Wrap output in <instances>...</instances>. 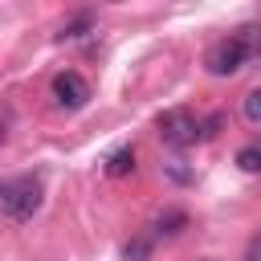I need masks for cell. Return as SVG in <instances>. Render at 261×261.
Wrapping results in <instances>:
<instances>
[{
    "label": "cell",
    "instance_id": "4fadbf2b",
    "mask_svg": "<svg viewBox=\"0 0 261 261\" xmlns=\"http://www.w3.org/2000/svg\"><path fill=\"white\" fill-rule=\"evenodd\" d=\"M4 139H8V118L0 114V147H4Z\"/></svg>",
    "mask_w": 261,
    "mask_h": 261
},
{
    "label": "cell",
    "instance_id": "5b68a950",
    "mask_svg": "<svg viewBox=\"0 0 261 261\" xmlns=\"http://www.w3.org/2000/svg\"><path fill=\"white\" fill-rule=\"evenodd\" d=\"M130 171H135V151H130V147H122V151H114V155L106 159V175L118 179V175H130Z\"/></svg>",
    "mask_w": 261,
    "mask_h": 261
},
{
    "label": "cell",
    "instance_id": "ba28073f",
    "mask_svg": "<svg viewBox=\"0 0 261 261\" xmlns=\"http://www.w3.org/2000/svg\"><path fill=\"white\" fill-rule=\"evenodd\" d=\"M237 163H241V171H261V147H241Z\"/></svg>",
    "mask_w": 261,
    "mask_h": 261
},
{
    "label": "cell",
    "instance_id": "9c48e42d",
    "mask_svg": "<svg viewBox=\"0 0 261 261\" xmlns=\"http://www.w3.org/2000/svg\"><path fill=\"white\" fill-rule=\"evenodd\" d=\"M86 29H90V16L82 12V16H73L69 24H61V33H57V37H61V41H73V37H82Z\"/></svg>",
    "mask_w": 261,
    "mask_h": 261
},
{
    "label": "cell",
    "instance_id": "6da1fadb",
    "mask_svg": "<svg viewBox=\"0 0 261 261\" xmlns=\"http://www.w3.org/2000/svg\"><path fill=\"white\" fill-rule=\"evenodd\" d=\"M45 192H41V179L33 175H12V179H0V216L12 220V224H24L37 216Z\"/></svg>",
    "mask_w": 261,
    "mask_h": 261
},
{
    "label": "cell",
    "instance_id": "3957f363",
    "mask_svg": "<svg viewBox=\"0 0 261 261\" xmlns=\"http://www.w3.org/2000/svg\"><path fill=\"white\" fill-rule=\"evenodd\" d=\"M159 139L167 143V147H192L196 139H200V122H196V114L192 110H184V106H171V110H163L159 114Z\"/></svg>",
    "mask_w": 261,
    "mask_h": 261
},
{
    "label": "cell",
    "instance_id": "52a82bcc",
    "mask_svg": "<svg viewBox=\"0 0 261 261\" xmlns=\"http://www.w3.org/2000/svg\"><path fill=\"white\" fill-rule=\"evenodd\" d=\"M241 110H245V118H249L253 126H261V86L245 94V102H241Z\"/></svg>",
    "mask_w": 261,
    "mask_h": 261
},
{
    "label": "cell",
    "instance_id": "7a4b0ae2",
    "mask_svg": "<svg viewBox=\"0 0 261 261\" xmlns=\"http://www.w3.org/2000/svg\"><path fill=\"white\" fill-rule=\"evenodd\" d=\"M249 33H253V29L237 33V37H224V41H216V45L208 49L204 65H208L212 77H228V73H237V69L245 65V57L253 53V37H249Z\"/></svg>",
    "mask_w": 261,
    "mask_h": 261
},
{
    "label": "cell",
    "instance_id": "5bb4252c",
    "mask_svg": "<svg viewBox=\"0 0 261 261\" xmlns=\"http://www.w3.org/2000/svg\"><path fill=\"white\" fill-rule=\"evenodd\" d=\"M257 61H261V45H257Z\"/></svg>",
    "mask_w": 261,
    "mask_h": 261
},
{
    "label": "cell",
    "instance_id": "8fae6325",
    "mask_svg": "<svg viewBox=\"0 0 261 261\" xmlns=\"http://www.w3.org/2000/svg\"><path fill=\"white\" fill-rule=\"evenodd\" d=\"M216 130H220V114H212V118H208V122L200 126V139H212Z\"/></svg>",
    "mask_w": 261,
    "mask_h": 261
},
{
    "label": "cell",
    "instance_id": "30bf717a",
    "mask_svg": "<svg viewBox=\"0 0 261 261\" xmlns=\"http://www.w3.org/2000/svg\"><path fill=\"white\" fill-rule=\"evenodd\" d=\"M147 253H151V245H147V241H135V245H126V261H147Z\"/></svg>",
    "mask_w": 261,
    "mask_h": 261
},
{
    "label": "cell",
    "instance_id": "8992f818",
    "mask_svg": "<svg viewBox=\"0 0 261 261\" xmlns=\"http://www.w3.org/2000/svg\"><path fill=\"white\" fill-rule=\"evenodd\" d=\"M184 224H188L184 212H163L155 220V237H175V232H184Z\"/></svg>",
    "mask_w": 261,
    "mask_h": 261
},
{
    "label": "cell",
    "instance_id": "7c38bea8",
    "mask_svg": "<svg viewBox=\"0 0 261 261\" xmlns=\"http://www.w3.org/2000/svg\"><path fill=\"white\" fill-rule=\"evenodd\" d=\"M245 261H261V237L249 245V253H245Z\"/></svg>",
    "mask_w": 261,
    "mask_h": 261
},
{
    "label": "cell",
    "instance_id": "277c9868",
    "mask_svg": "<svg viewBox=\"0 0 261 261\" xmlns=\"http://www.w3.org/2000/svg\"><path fill=\"white\" fill-rule=\"evenodd\" d=\"M53 102H57L61 110H82V106L90 102V82H86L77 69L57 73V77H53Z\"/></svg>",
    "mask_w": 261,
    "mask_h": 261
}]
</instances>
